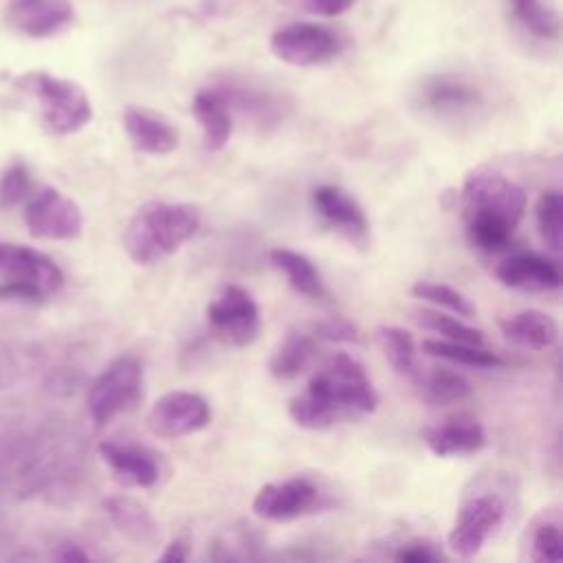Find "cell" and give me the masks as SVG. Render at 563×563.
<instances>
[{
  "instance_id": "cell-1",
  "label": "cell",
  "mask_w": 563,
  "mask_h": 563,
  "mask_svg": "<svg viewBox=\"0 0 563 563\" xmlns=\"http://www.w3.org/2000/svg\"><path fill=\"white\" fill-rule=\"evenodd\" d=\"M378 394L365 367L347 352L332 354L288 402V413L303 429H328L341 420L376 411Z\"/></svg>"
},
{
  "instance_id": "cell-2",
  "label": "cell",
  "mask_w": 563,
  "mask_h": 563,
  "mask_svg": "<svg viewBox=\"0 0 563 563\" xmlns=\"http://www.w3.org/2000/svg\"><path fill=\"white\" fill-rule=\"evenodd\" d=\"M460 209L471 244L495 253L510 244L526 211V191L501 172L477 167L462 183Z\"/></svg>"
},
{
  "instance_id": "cell-3",
  "label": "cell",
  "mask_w": 563,
  "mask_h": 563,
  "mask_svg": "<svg viewBox=\"0 0 563 563\" xmlns=\"http://www.w3.org/2000/svg\"><path fill=\"white\" fill-rule=\"evenodd\" d=\"M200 227V211L189 202L152 200L141 205L123 231V249L136 264H156L176 253Z\"/></svg>"
},
{
  "instance_id": "cell-4",
  "label": "cell",
  "mask_w": 563,
  "mask_h": 563,
  "mask_svg": "<svg viewBox=\"0 0 563 563\" xmlns=\"http://www.w3.org/2000/svg\"><path fill=\"white\" fill-rule=\"evenodd\" d=\"M0 299L44 301L64 286V273L51 255L7 240H0Z\"/></svg>"
},
{
  "instance_id": "cell-5",
  "label": "cell",
  "mask_w": 563,
  "mask_h": 563,
  "mask_svg": "<svg viewBox=\"0 0 563 563\" xmlns=\"http://www.w3.org/2000/svg\"><path fill=\"white\" fill-rule=\"evenodd\" d=\"M15 86L35 97L42 108L44 123L55 134H75L92 119V106L86 90L73 79L31 70L15 79Z\"/></svg>"
},
{
  "instance_id": "cell-6",
  "label": "cell",
  "mask_w": 563,
  "mask_h": 563,
  "mask_svg": "<svg viewBox=\"0 0 563 563\" xmlns=\"http://www.w3.org/2000/svg\"><path fill=\"white\" fill-rule=\"evenodd\" d=\"M143 391V363L134 354L117 356L90 385L86 405L95 424H106L130 411Z\"/></svg>"
},
{
  "instance_id": "cell-7",
  "label": "cell",
  "mask_w": 563,
  "mask_h": 563,
  "mask_svg": "<svg viewBox=\"0 0 563 563\" xmlns=\"http://www.w3.org/2000/svg\"><path fill=\"white\" fill-rule=\"evenodd\" d=\"M271 53L284 64L308 68L325 64L343 51V40L339 33L317 22H288L273 31Z\"/></svg>"
},
{
  "instance_id": "cell-8",
  "label": "cell",
  "mask_w": 563,
  "mask_h": 563,
  "mask_svg": "<svg viewBox=\"0 0 563 563\" xmlns=\"http://www.w3.org/2000/svg\"><path fill=\"white\" fill-rule=\"evenodd\" d=\"M24 224L37 240H75L84 229V213L73 198L46 185L29 196Z\"/></svg>"
},
{
  "instance_id": "cell-9",
  "label": "cell",
  "mask_w": 563,
  "mask_h": 563,
  "mask_svg": "<svg viewBox=\"0 0 563 563\" xmlns=\"http://www.w3.org/2000/svg\"><path fill=\"white\" fill-rule=\"evenodd\" d=\"M207 321L211 330L231 345L244 347L253 343L262 328V317L249 290L227 284L207 306Z\"/></svg>"
},
{
  "instance_id": "cell-10",
  "label": "cell",
  "mask_w": 563,
  "mask_h": 563,
  "mask_svg": "<svg viewBox=\"0 0 563 563\" xmlns=\"http://www.w3.org/2000/svg\"><path fill=\"white\" fill-rule=\"evenodd\" d=\"M504 517L506 504L497 493H477L464 499L446 539L451 552L462 559L475 556Z\"/></svg>"
},
{
  "instance_id": "cell-11",
  "label": "cell",
  "mask_w": 563,
  "mask_h": 563,
  "mask_svg": "<svg viewBox=\"0 0 563 563\" xmlns=\"http://www.w3.org/2000/svg\"><path fill=\"white\" fill-rule=\"evenodd\" d=\"M416 101L422 112L440 121H462L484 106V95L471 79L455 73H440L420 84Z\"/></svg>"
},
{
  "instance_id": "cell-12",
  "label": "cell",
  "mask_w": 563,
  "mask_h": 563,
  "mask_svg": "<svg viewBox=\"0 0 563 563\" xmlns=\"http://www.w3.org/2000/svg\"><path fill=\"white\" fill-rule=\"evenodd\" d=\"M145 420L147 429L158 438H183L205 429L211 420V409L200 394L174 389L156 398Z\"/></svg>"
},
{
  "instance_id": "cell-13",
  "label": "cell",
  "mask_w": 563,
  "mask_h": 563,
  "mask_svg": "<svg viewBox=\"0 0 563 563\" xmlns=\"http://www.w3.org/2000/svg\"><path fill=\"white\" fill-rule=\"evenodd\" d=\"M321 504L319 486L303 475L264 484L253 497V512L268 521H290L317 510Z\"/></svg>"
},
{
  "instance_id": "cell-14",
  "label": "cell",
  "mask_w": 563,
  "mask_h": 563,
  "mask_svg": "<svg viewBox=\"0 0 563 563\" xmlns=\"http://www.w3.org/2000/svg\"><path fill=\"white\" fill-rule=\"evenodd\" d=\"M314 213L334 229L339 235L354 244H365L369 235V222L358 200L339 185H319L312 189Z\"/></svg>"
},
{
  "instance_id": "cell-15",
  "label": "cell",
  "mask_w": 563,
  "mask_h": 563,
  "mask_svg": "<svg viewBox=\"0 0 563 563\" xmlns=\"http://www.w3.org/2000/svg\"><path fill=\"white\" fill-rule=\"evenodd\" d=\"M75 20L70 0H11L9 24L26 37H53Z\"/></svg>"
},
{
  "instance_id": "cell-16",
  "label": "cell",
  "mask_w": 563,
  "mask_h": 563,
  "mask_svg": "<svg viewBox=\"0 0 563 563\" xmlns=\"http://www.w3.org/2000/svg\"><path fill=\"white\" fill-rule=\"evenodd\" d=\"M422 442L438 457L473 455L486 446V431L477 418L453 416L427 427Z\"/></svg>"
},
{
  "instance_id": "cell-17",
  "label": "cell",
  "mask_w": 563,
  "mask_h": 563,
  "mask_svg": "<svg viewBox=\"0 0 563 563\" xmlns=\"http://www.w3.org/2000/svg\"><path fill=\"white\" fill-rule=\"evenodd\" d=\"M495 275L504 286L523 292H550L556 290L563 282L554 260L532 253H517L506 257L495 268Z\"/></svg>"
},
{
  "instance_id": "cell-18",
  "label": "cell",
  "mask_w": 563,
  "mask_h": 563,
  "mask_svg": "<svg viewBox=\"0 0 563 563\" xmlns=\"http://www.w3.org/2000/svg\"><path fill=\"white\" fill-rule=\"evenodd\" d=\"M123 130L132 147L141 154L163 156L178 147L176 128L167 119L147 108L128 106L123 110Z\"/></svg>"
},
{
  "instance_id": "cell-19",
  "label": "cell",
  "mask_w": 563,
  "mask_h": 563,
  "mask_svg": "<svg viewBox=\"0 0 563 563\" xmlns=\"http://www.w3.org/2000/svg\"><path fill=\"white\" fill-rule=\"evenodd\" d=\"M99 457L110 466L114 475L125 479L128 484L150 488L161 477V466L156 462V455L143 446L117 442V440H103L99 446Z\"/></svg>"
},
{
  "instance_id": "cell-20",
  "label": "cell",
  "mask_w": 563,
  "mask_h": 563,
  "mask_svg": "<svg viewBox=\"0 0 563 563\" xmlns=\"http://www.w3.org/2000/svg\"><path fill=\"white\" fill-rule=\"evenodd\" d=\"M191 112L202 128L205 150L209 152L222 150L231 139L233 119H231V108L227 99L220 95V90L216 86L198 90L191 99Z\"/></svg>"
},
{
  "instance_id": "cell-21",
  "label": "cell",
  "mask_w": 563,
  "mask_h": 563,
  "mask_svg": "<svg viewBox=\"0 0 563 563\" xmlns=\"http://www.w3.org/2000/svg\"><path fill=\"white\" fill-rule=\"evenodd\" d=\"M103 508L114 528L130 541L141 545H154L161 539V530L154 515L136 499L114 495L103 501Z\"/></svg>"
},
{
  "instance_id": "cell-22",
  "label": "cell",
  "mask_w": 563,
  "mask_h": 563,
  "mask_svg": "<svg viewBox=\"0 0 563 563\" xmlns=\"http://www.w3.org/2000/svg\"><path fill=\"white\" fill-rule=\"evenodd\" d=\"M499 328L508 341L532 350H545L559 339L556 321L537 308H528L501 319Z\"/></svg>"
},
{
  "instance_id": "cell-23",
  "label": "cell",
  "mask_w": 563,
  "mask_h": 563,
  "mask_svg": "<svg viewBox=\"0 0 563 563\" xmlns=\"http://www.w3.org/2000/svg\"><path fill=\"white\" fill-rule=\"evenodd\" d=\"M271 264L286 277V282L303 297L321 299L325 295V286L321 279L319 268L310 257L303 253H297L286 246H275L268 253Z\"/></svg>"
},
{
  "instance_id": "cell-24",
  "label": "cell",
  "mask_w": 563,
  "mask_h": 563,
  "mask_svg": "<svg viewBox=\"0 0 563 563\" xmlns=\"http://www.w3.org/2000/svg\"><path fill=\"white\" fill-rule=\"evenodd\" d=\"M317 347V336L299 330H290L282 343L275 347L271 361H268V372L279 378V380H290L299 376L306 365L310 363L312 354Z\"/></svg>"
},
{
  "instance_id": "cell-25",
  "label": "cell",
  "mask_w": 563,
  "mask_h": 563,
  "mask_svg": "<svg viewBox=\"0 0 563 563\" xmlns=\"http://www.w3.org/2000/svg\"><path fill=\"white\" fill-rule=\"evenodd\" d=\"M413 383L418 385L422 400L427 405H433V407L462 402L473 391L471 383L462 374L451 372L446 367H433L429 372L420 369Z\"/></svg>"
},
{
  "instance_id": "cell-26",
  "label": "cell",
  "mask_w": 563,
  "mask_h": 563,
  "mask_svg": "<svg viewBox=\"0 0 563 563\" xmlns=\"http://www.w3.org/2000/svg\"><path fill=\"white\" fill-rule=\"evenodd\" d=\"M374 339H376L378 347L383 350L391 369L409 380H416L420 367H418V352H416L413 334L398 325H383L374 332Z\"/></svg>"
},
{
  "instance_id": "cell-27",
  "label": "cell",
  "mask_w": 563,
  "mask_h": 563,
  "mask_svg": "<svg viewBox=\"0 0 563 563\" xmlns=\"http://www.w3.org/2000/svg\"><path fill=\"white\" fill-rule=\"evenodd\" d=\"M528 559L537 563H556L563 559V532L559 517L541 515L526 532Z\"/></svg>"
},
{
  "instance_id": "cell-28",
  "label": "cell",
  "mask_w": 563,
  "mask_h": 563,
  "mask_svg": "<svg viewBox=\"0 0 563 563\" xmlns=\"http://www.w3.org/2000/svg\"><path fill=\"white\" fill-rule=\"evenodd\" d=\"M422 352L435 358H444L457 365H468V367H499L501 358L486 350L484 345H473V343H457V341H440V339H424L422 341Z\"/></svg>"
},
{
  "instance_id": "cell-29",
  "label": "cell",
  "mask_w": 563,
  "mask_h": 563,
  "mask_svg": "<svg viewBox=\"0 0 563 563\" xmlns=\"http://www.w3.org/2000/svg\"><path fill=\"white\" fill-rule=\"evenodd\" d=\"M515 20L539 40H556L561 31L559 15L543 0H508Z\"/></svg>"
},
{
  "instance_id": "cell-30",
  "label": "cell",
  "mask_w": 563,
  "mask_h": 563,
  "mask_svg": "<svg viewBox=\"0 0 563 563\" xmlns=\"http://www.w3.org/2000/svg\"><path fill=\"white\" fill-rule=\"evenodd\" d=\"M411 319L424 328L431 330L435 334H442L444 341H457V343H473V345H484V332L477 328L466 325L464 321L449 317L440 310H431V308H418L411 310Z\"/></svg>"
},
{
  "instance_id": "cell-31",
  "label": "cell",
  "mask_w": 563,
  "mask_h": 563,
  "mask_svg": "<svg viewBox=\"0 0 563 563\" xmlns=\"http://www.w3.org/2000/svg\"><path fill=\"white\" fill-rule=\"evenodd\" d=\"M534 218H537V229H539L541 242L552 253H561V246H563V198L556 189H548L539 196Z\"/></svg>"
},
{
  "instance_id": "cell-32",
  "label": "cell",
  "mask_w": 563,
  "mask_h": 563,
  "mask_svg": "<svg viewBox=\"0 0 563 563\" xmlns=\"http://www.w3.org/2000/svg\"><path fill=\"white\" fill-rule=\"evenodd\" d=\"M411 295L418 299L431 301L435 306H442V308L455 312L457 317H475V306L471 303V299L449 284L420 279L411 286Z\"/></svg>"
},
{
  "instance_id": "cell-33",
  "label": "cell",
  "mask_w": 563,
  "mask_h": 563,
  "mask_svg": "<svg viewBox=\"0 0 563 563\" xmlns=\"http://www.w3.org/2000/svg\"><path fill=\"white\" fill-rule=\"evenodd\" d=\"M31 189V176H29V167L20 161L11 163L2 176H0V202L4 207L18 205L20 200L26 198Z\"/></svg>"
},
{
  "instance_id": "cell-34",
  "label": "cell",
  "mask_w": 563,
  "mask_h": 563,
  "mask_svg": "<svg viewBox=\"0 0 563 563\" xmlns=\"http://www.w3.org/2000/svg\"><path fill=\"white\" fill-rule=\"evenodd\" d=\"M314 336L325 341H345V343H358L361 332L358 328L345 319V317H328L321 323L314 325Z\"/></svg>"
},
{
  "instance_id": "cell-35",
  "label": "cell",
  "mask_w": 563,
  "mask_h": 563,
  "mask_svg": "<svg viewBox=\"0 0 563 563\" xmlns=\"http://www.w3.org/2000/svg\"><path fill=\"white\" fill-rule=\"evenodd\" d=\"M394 559L405 561V563H431V561L444 559V554L435 548V543H431L427 539H413V541L398 545V550L394 552Z\"/></svg>"
},
{
  "instance_id": "cell-36",
  "label": "cell",
  "mask_w": 563,
  "mask_h": 563,
  "mask_svg": "<svg viewBox=\"0 0 563 563\" xmlns=\"http://www.w3.org/2000/svg\"><path fill=\"white\" fill-rule=\"evenodd\" d=\"M356 0H303V4L319 13V15H325V18H334V15H341L345 11H350L354 7Z\"/></svg>"
},
{
  "instance_id": "cell-37",
  "label": "cell",
  "mask_w": 563,
  "mask_h": 563,
  "mask_svg": "<svg viewBox=\"0 0 563 563\" xmlns=\"http://www.w3.org/2000/svg\"><path fill=\"white\" fill-rule=\"evenodd\" d=\"M165 563H180L189 559V545L185 539H174L169 545H165V552L158 556Z\"/></svg>"
},
{
  "instance_id": "cell-38",
  "label": "cell",
  "mask_w": 563,
  "mask_h": 563,
  "mask_svg": "<svg viewBox=\"0 0 563 563\" xmlns=\"http://www.w3.org/2000/svg\"><path fill=\"white\" fill-rule=\"evenodd\" d=\"M57 559L62 561H88L90 556L77 543H62L57 550Z\"/></svg>"
}]
</instances>
